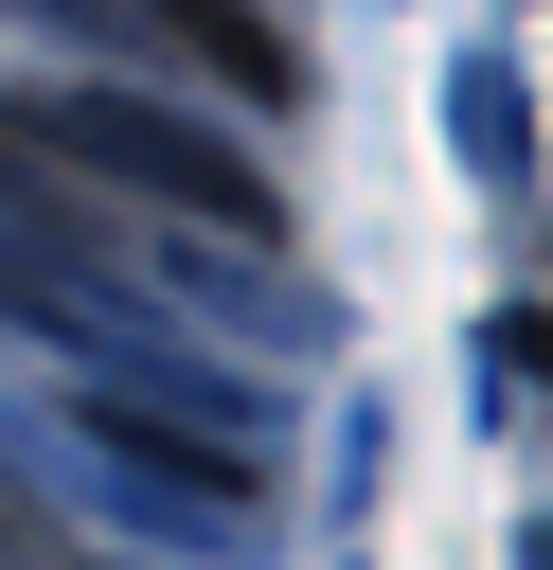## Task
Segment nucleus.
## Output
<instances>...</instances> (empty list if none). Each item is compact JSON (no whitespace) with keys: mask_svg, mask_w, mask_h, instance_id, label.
I'll return each mask as SVG.
<instances>
[{"mask_svg":"<svg viewBox=\"0 0 553 570\" xmlns=\"http://www.w3.org/2000/svg\"><path fill=\"white\" fill-rule=\"evenodd\" d=\"M0 160H89V178H125V196H161V214H214L232 249H285L268 160L214 142L196 107H143V89H36V107H0Z\"/></svg>","mask_w":553,"mask_h":570,"instance_id":"f257e3e1","label":"nucleus"},{"mask_svg":"<svg viewBox=\"0 0 553 570\" xmlns=\"http://www.w3.org/2000/svg\"><path fill=\"white\" fill-rule=\"evenodd\" d=\"M18 18H107V36H143V53L214 71L232 107H285V89H303V53H285V18H268V0H18Z\"/></svg>","mask_w":553,"mask_h":570,"instance_id":"f03ea898","label":"nucleus"}]
</instances>
